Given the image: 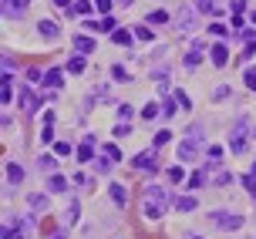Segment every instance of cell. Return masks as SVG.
<instances>
[{"instance_id": "6da1fadb", "label": "cell", "mask_w": 256, "mask_h": 239, "mask_svg": "<svg viewBox=\"0 0 256 239\" xmlns=\"http://www.w3.org/2000/svg\"><path fill=\"white\" fill-rule=\"evenodd\" d=\"M199 148H202V135H199V128H192L189 138L179 145V162H192V158L199 155Z\"/></svg>"}, {"instance_id": "7a4b0ae2", "label": "cell", "mask_w": 256, "mask_h": 239, "mask_svg": "<svg viewBox=\"0 0 256 239\" xmlns=\"http://www.w3.org/2000/svg\"><path fill=\"white\" fill-rule=\"evenodd\" d=\"M209 219H212L219 229H240V226H243V216L226 212V209H216V212H209Z\"/></svg>"}, {"instance_id": "3957f363", "label": "cell", "mask_w": 256, "mask_h": 239, "mask_svg": "<svg viewBox=\"0 0 256 239\" xmlns=\"http://www.w3.org/2000/svg\"><path fill=\"white\" fill-rule=\"evenodd\" d=\"M246 128H250V122H246V118H240V122H236V128H232V135H230V148L232 152H243L246 148Z\"/></svg>"}, {"instance_id": "277c9868", "label": "cell", "mask_w": 256, "mask_h": 239, "mask_svg": "<svg viewBox=\"0 0 256 239\" xmlns=\"http://www.w3.org/2000/svg\"><path fill=\"white\" fill-rule=\"evenodd\" d=\"M132 165H135V168H142V172H155V168H158V152H142V155H135V158H132Z\"/></svg>"}, {"instance_id": "5b68a950", "label": "cell", "mask_w": 256, "mask_h": 239, "mask_svg": "<svg viewBox=\"0 0 256 239\" xmlns=\"http://www.w3.org/2000/svg\"><path fill=\"white\" fill-rule=\"evenodd\" d=\"M17 101H20V108H24V112H38V108H40V98L30 88H20V98H17Z\"/></svg>"}, {"instance_id": "8992f818", "label": "cell", "mask_w": 256, "mask_h": 239, "mask_svg": "<svg viewBox=\"0 0 256 239\" xmlns=\"http://www.w3.org/2000/svg\"><path fill=\"white\" fill-rule=\"evenodd\" d=\"M94 135H84V142H81V148H78V162H91L94 158Z\"/></svg>"}, {"instance_id": "52a82bcc", "label": "cell", "mask_w": 256, "mask_h": 239, "mask_svg": "<svg viewBox=\"0 0 256 239\" xmlns=\"http://www.w3.org/2000/svg\"><path fill=\"white\" fill-rule=\"evenodd\" d=\"M209 58H212V64H216V68H226V61H230L226 44H212V48H209Z\"/></svg>"}, {"instance_id": "ba28073f", "label": "cell", "mask_w": 256, "mask_h": 239, "mask_svg": "<svg viewBox=\"0 0 256 239\" xmlns=\"http://www.w3.org/2000/svg\"><path fill=\"white\" fill-rule=\"evenodd\" d=\"M84 27H88V30H94V34H115V20H112V17H102V24L84 20Z\"/></svg>"}, {"instance_id": "9c48e42d", "label": "cell", "mask_w": 256, "mask_h": 239, "mask_svg": "<svg viewBox=\"0 0 256 239\" xmlns=\"http://www.w3.org/2000/svg\"><path fill=\"white\" fill-rule=\"evenodd\" d=\"M145 199H148V202H155V206H162V209L168 206L166 189H158V186H148V189H145Z\"/></svg>"}, {"instance_id": "30bf717a", "label": "cell", "mask_w": 256, "mask_h": 239, "mask_svg": "<svg viewBox=\"0 0 256 239\" xmlns=\"http://www.w3.org/2000/svg\"><path fill=\"white\" fill-rule=\"evenodd\" d=\"M27 4H30V0H4V10L10 14V17H20V14L27 10Z\"/></svg>"}, {"instance_id": "8fae6325", "label": "cell", "mask_w": 256, "mask_h": 239, "mask_svg": "<svg viewBox=\"0 0 256 239\" xmlns=\"http://www.w3.org/2000/svg\"><path fill=\"white\" fill-rule=\"evenodd\" d=\"M7 182H10V186H20V182H24V168L17 162H7Z\"/></svg>"}, {"instance_id": "7c38bea8", "label": "cell", "mask_w": 256, "mask_h": 239, "mask_svg": "<svg viewBox=\"0 0 256 239\" xmlns=\"http://www.w3.org/2000/svg\"><path fill=\"white\" fill-rule=\"evenodd\" d=\"M38 34H40V38H48V40H54V38H58V24H54V20H40Z\"/></svg>"}, {"instance_id": "4fadbf2b", "label": "cell", "mask_w": 256, "mask_h": 239, "mask_svg": "<svg viewBox=\"0 0 256 239\" xmlns=\"http://www.w3.org/2000/svg\"><path fill=\"white\" fill-rule=\"evenodd\" d=\"M74 50H81V54H91V50H94V40L84 38V34H74Z\"/></svg>"}, {"instance_id": "5bb4252c", "label": "cell", "mask_w": 256, "mask_h": 239, "mask_svg": "<svg viewBox=\"0 0 256 239\" xmlns=\"http://www.w3.org/2000/svg\"><path fill=\"white\" fill-rule=\"evenodd\" d=\"M10 81H14L10 74H4V84H0V101H4V104H10V98H14V84Z\"/></svg>"}, {"instance_id": "9a60e30c", "label": "cell", "mask_w": 256, "mask_h": 239, "mask_svg": "<svg viewBox=\"0 0 256 239\" xmlns=\"http://www.w3.org/2000/svg\"><path fill=\"white\" fill-rule=\"evenodd\" d=\"M132 38H135L132 30H115V34H112V40H115L118 48H132Z\"/></svg>"}, {"instance_id": "2e32d148", "label": "cell", "mask_w": 256, "mask_h": 239, "mask_svg": "<svg viewBox=\"0 0 256 239\" xmlns=\"http://www.w3.org/2000/svg\"><path fill=\"white\" fill-rule=\"evenodd\" d=\"M176 209H179V212H192V209H196V196H179V199H176Z\"/></svg>"}, {"instance_id": "e0dca14e", "label": "cell", "mask_w": 256, "mask_h": 239, "mask_svg": "<svg viewBox=\"0 0 256 239\" xmlns=\"http://www.w3.org/2000/svg\"><path fill=\"white\" fill-rule=\"evenodd\" d=\"M44 88H61V71H58V68H51V71L44 74Z\"/></svg>"}, {"instance_id": "ac0fdd59", "label": "cell", "mask_w": 256, "mask_h": 239, "mask_svg": "<svg viewBox=\"0 0 256 239\" xmlns=\"http://www.w3.org/2000/svg\"><path fill=\"white\" fill-rule=\"evenodd\" d=\"M108 192H112V199H115L118 206H128V192H125V186H118V182H115V186H112Z\"/></svg>"}, {"instance_id": "d6986e66", "label": "cell", "mask_w": 256, "mask_h": 239, "mask_svg": "<svg viewBox=\"0 0 256 239\" xmlns=\"http://www.w3.org/2000/svg\"><path fill=\"white\" fill-rule=\"evenodd\" d=\"M24 232H27V226H24V222H17V226H7V229H4V239H20Z\"/></svg>"}, {"instance_id": "ffe728a7", "label": "cell", "mask_w": 256, "mask_h": 239, "mask_svg": "<svg viewBox=\"0 0 256 239\" xmlns=\"http://www.w3.org/2000/svg\"><path fill=\"white\" fill-rule=\"evenodd\" d=\"M243 186L250 189V196L256 199V162H253V168H250V176H243Z\"/></svg>"}, {"instance_id": "44dd1931", "label": "cell", "mask_w": 256, "mask_h": 239, "mask_svg": "<svg viewBox=\"0 0 256 239\" xmlns=\"http://www.w3.org/2000/svg\"><path fill=\"white\" fill-rule=\"evenodd\" d=\"M48 189H51V192H64V189H68V178H64V176H51Z\"/></svg>"}, {"instance_id": "7402d4cb", "label": "cell", "mask_w": 256, "mask_h": 239, "mask_svg": "<svg viewBox=\"0 0 256 239\" xmlns=\"http://www.w3.org/2000/svg\"><path fill=\"white\" fill-rule=\"evenodd\" d=\"M162 212H166L162 206H155V202H148V199H145V219H158Z\"/></svg>"}, {"instance_id": "603a6c76", "label": "cell", "mask_w": 256, "mask_h": 239, "mask_svg": "<svg viewBox=\"0 0 256 239\" xmlns=\"http://www.w3.org/2000/svg\"><path fill=\"white\" fill-rule=\"evenodd\" d=\"M68 71H71V74H81V71H84V58H71V61H68Z\"/></svg>"}, {"instance_id": "cb8c5ba5", "label": "cell", "mask_w": 256, "mask_h": 239, "mask_svg": "<svg viewBox=\"0 0 256 239\" xmlns=\"http://www.w3.org/2000/svg\"><path fill=\"white\" fill-rule=\"evenodd\" d=\"M199 61H202V50H199V48H192L189 54H186V64H189V68H196Z\"/></svg>"}, {"instance_id": "d4e9b609", "label": "cell", "mask_w": 256, "mask_h": 239, "mask_svg": "<svg viewBox=\"0 0 256 239\" xmlns=\"http://www.w3.org/2000/svg\"><path fill=\"white\" fill-rule=\"evenodd\" d=\"M155 114H162V108H158L155 101H152V104H145V108H142V118H148V122H152Z\"/></svg>"}, {"instance_id": "484cf974", "label": "cell", "mask_w": 256, "mask_h": 239, "mask_svg": "<svg viewBox=\"0 0 256 239\" xmlns=\"http://www.w3.org/2000/svg\"><path fill=\"white\" fill-rule=\"evenodd\" d=\"M166 20H168L166 10H152V14H148V24H166Z\"/></svg>"}, {"instance_id": "4316f807", "label": "cell", "mask_w": 256, "mask_h": 239, "mask_svg": "<svg viewBox=\"0 0 256 239\" xmlns=\"http://www.w3.org/2000/svg\"><path fill=\"white\" fill-rule=\"evenodd\" d=\"M40 168H44V172H54V168H58L54 155H40Z\"/></svg>"}, {"instance_id": "83f0119b", "label": "cell", "mask_w": 256, "mask_h": 239, "mask_svg": "<svg viewBox=\"0 0 256 239\" xmlns=\"http://www.w3.org/2000/svg\"><path fill=\"white\" fill-rule=\"evenodd\" d=\"M102 155H104V158H112V162H118V158H122L115 145H102Z\"/></svg>"}, {"instance_id": "f1b7e54d", "label": "cell", "mask_w": 256, "mask_h": 239, "mask_svg": "<svg viewBox=\"0 0 256 239\" xmlns=\"http://www.w3.org/2000/svg\"><path fill=\"white\" fill-rule=\"evenodd\" d=\"M78 216H81V206L71 202V206H68V222H78Z\"/></svg>"}, {"instance_id": "f546056e", "label": "cell", "mask_w": 256, "mask_h": 239, "mask_svg": "<svg viewBox=\"0 0 256 239\" xmlns=\"http://www.w3.org/2000/svg\"><path fill=\"white\" fill-rule=\"evenodd\" d=\"M243 81H246V88H250V91H256V71H253V68L243 74Z\"/></svg>"}, {"instance_id": "4dcf8cb0", "label": "cell", "mask_w": 256, "mask_h": 239, "mask_svg": "<svg viewBox=\"0 0 256 239\" xmlns=\"http://www.w3.org/2000/svg\"><path fill=\"white\" fill-rule=\"evenodd\" d=\"M196 10H202V14H212L216 7H212V0H196Z\"/></svg>"}, {"instance_id": "1f68e13d", "label": "cell", "mask_w": 256, "mask_h": 239, "mask_svg": "<svg viewBox=\"0 0 256 239\" xmlns=\"http://www.w3.org/2000/svg\"><path fill=\"white\" fill-rule=\"evenodd\" d=\"M168 135H172V132H155V148H162L168 142Z\"/></svg>"}, {"instance_id": "d6a6232c", "label": "cell", "mask_w": 256, "mask_h": 239, "mask_svg": "<svg viewBox=\"0 0 256 239\" xmlns=\"http://www.w3.org/2000/svg\"><path fill=\"white\" fill-rule=\"evenodd\" d=\"M209 30H212L216 38H226V34H230V27H226V24H212V27H209Z\"/></svg>"}, {"instance_id": "836d02e7", "label": "cell", "mask_w": 256, "mask_h": 239, "mask_svg": "<svg viewBox=\"0 0 256 239\" xmlns=\"http://www.w3.org/2000/svg\"><path fill=\"white\" fill-rule=\"evenodd\" d=\"M51 125H54V122H44V132H40V138H44V142L54 138V128H51Z\"/></svg>"}, {"instance_id": "e575fe53", "label": "cell", "mask_w": 256, "mask_h": 239, "mask_svg": "<svg viewBox=\"0 0 256 239\" xmlns=\"http://www.w3.org/2000/svg\"><path fill=\"white\" fill-rule=\"evenodd\" d=\"M230 10L236 14V17H240V14L246 10V0H232V4H230Z\"/></svg>"}, {"instance_id": "d590c367", "label": "cell", "mask_w": 256, "mask_h": 239, "mask_svg": "<svg viewBox=\"0 0 256 239\" xmlns=\"http://www.w3.org/2000/svg\"><path fill=\"white\" fill-rule=\"evenodd\" d=\"M172 98H176V104H179V108H189V94H182V91H176Z\"/></svg>"}, {"instance_id": "8d00e7d4", "label": "cell", "mask_w": 256, "mask_h": 239, "mask_svg": "<svg viewBox=\"0 0 256 239\" xmlns=\"http://www.w3.org/2000/svg\"><path fill=\"white\" fill-rule=\"evenodd\" d=\"M168 182H182V165H176V168H168Z\"/></svg>"}, {"instance_id": "74e56055", "label": "cell", "mask_w": 256, "mask_h": 239, "mask_svg": "<svg viewBox=\"0 0 256 239\" xmlns=\"http://www.w3.org/2000/svg\"><path fill=\"white\" fill-rule=\"evenodd\" d=\"M202 182H206V176H202V172H196V176L189 178V189H199V186H202Z\"/></svg>"}, {"instance_id": "f35d334b", "label": "cell", "mask_w": 256, "mask_h": 239, "mask_svg": "<svg viewBox=\"0 0 256 239\" xmlns=\"http://www.w3.org/2000/svg\"><path fill=\"white\" fill-rule=\"evenodd\" d=\"M94 165H98L102 172H108V168H112V158H104V155H98V158H94Z\"/></svg>"}, {"instance_id": "ab89813d", "label": "cell", "mask_w": 256, "mask_h": 239, "mask_svg": "<svg viewBox=\"0 0 256 239\" xmlns=\"http://www.w3.org/2000/svg\"><path fill=\"white\" fill-rule=\"evenodd\" d=\"M94 7H98V10L108 17V10H112V0H94Z\"/></svg>"}, {"instance_id": "60d3db41", "label": "cell", "mask_w": 256, "mask_h": 239, "mask_svg": "<svg viewBox=\"0 0 256 239\" xmlns=\"http://www.w3.org/2000/svg\"><path fill=\"white\" fill-rule=\"evenodd\" d=\"M135 38H138V40H152V30H148V27H138Z\"/></svg>"}, {"instance_id": "b9f144b4", "label": "cell", "mask_w": 256, "mask_h": 239, "mask_svg": "<svg viewBox=\"0 0 256 239\" xmlns=\"http://www.w3.org/2000/svg\"><path fill=\"white\" fill-rule=\"evenodd\" d=\"M118 118L128 122V118H132V104H122V108H118Z\"/></svg>"}, {"instance_id": "7bdbcfd3", "label": "cell", "mask_w": 256, "mask_h": 239, "mask_svg": "<svg viewBox=\"0 0 256 239\" xmlns=\"http://www.w3.org/2000/svg\"><path fill=\"white\" fill-rule=\"evenodd\" d=\"M209 158L219 162V158H222V148H219V145H209Z\"/></svg>"}, {"instance_id": "ee69618b", "label": "cell", "mask_w": 256, "mask_h": 239, "mask_svg": "<svg viewBox=\"0 0 256 239\" xmlns=\"http://www.w3.org/2000/svg\"><path fill=\"white\" fill-rule=\"evenodd\" d=\"M30 206H34V209H44L48 199H44V196H30Z\"/></svg>"}, {"instance_id": "f6af8a7d", "label": "cell", "mask_w": 256, "mask_h": 239, "mask_svg": "<svg viewBox=\"0 0 256 239\" xmlns=\"http://www.w3.org/2000/svg\"><path fill=\"white\" fill-rule=\"evenodd\" d=\"M112 74H115L118 81H128V71H125V68H122V64H118V68H112Z\"/></svg>"}, {"instance_id": "bcb514c9", "label": "cell", "mask_w": 256, "mask_h": 239, "mask_svg": "<svg viewBox=\"0 0 256 239\" xmlns=\"http://www.w3.org/2000/svg\"><path fill=\"white\" fill-rule=\"evenodd\" d=\"M162 114H166V118H168V114H176V98H172V101H166V104H162Z\"/></svg>"}, {"instance_id": "7dc6e473", "label": "cell", "mask_w": 256, "mask_h": 239, "mask_svg": "<svg viewBox=\"0 0 256 239\" xmlns=\"http://www.w3.org/2000/svg\"><path fill=\"white\" fill-rule=\"evenodd\" d=\"M74 10H78V14H88V10H91V4H88V0H78Z\"/></svg>"}, {"instance_id": "c3c4849f", "label": "cell", "mask_w": 256, "mask_h": 239, "mask_svg": "<svg viewBox=\"0 0 256 239\" xmlns=\"http://www.w3.org/2000/svg\"><path fill=\"white\" fill-rule=\"evenodd\" d=\"M54 152H58V155H68V152H71V145H68V142H58V145H54Z\"/></svg>"}, {"instance_id": "681fc988", "label": "cell", "mask_w": 256, "mask_h": 239, "mask_svg": "<svg viewBox=\"0 0 256 239\" xmlns=\"http://www.w3.org/2000/svg\"><path fill=\"white\" fill-rule=\"evenodd\" d=\"M179 24H182V27H189V24H192V14H189V10L179 14Z\"/></svg>"}, {"instance_id": "f907efd6", "label": "cell", "mask_w": 256, "mask_h": 239, "mask_svg": "<svg viewBox=\"0 0 256 239\" xmlns=\"http://www.w3.org/2000/svg\"><path fill=\"white\" fill-rule=\"evenodd\" d=\"M54 4H58V7H68V4H71V0H54Z\"/></svg>"}, {"instance_id": "816d5d0a", "label": "cell", "mask_w": 256, "mask_h": 239, "mask_svg": "<svg viewBox=\"0 0 256 239\" xmlns=\"http://www.w3.org/2000/svg\"><path fill=\"white\" fill-rule=\"evenodd\" d=\"M118 4H122V7H132V0H118Z\"/></svg>"}, {"instance_id": "f5cc1de1", "label": "cell", "mask_w": 256, "mask_h": 239, "mask_svg": "<svg viewBox=\"0 0 256 239\" xmlns=\"http://www.w3.org/2000/svg\"><path fill=\"white\" fill-rule=\"evenodd\" d=\"M250 20H253V24H256V10H253V14H250Z\"/></svg>"}, {"instance_id": "db71d44e", "label": "cell", "mask_w": 256, "mask_h": 239, "mask_svg": "<svg viewBox=\"0 0 256 239\" xmlns=\"http://www.w3.org/2000/svg\"><path fill=\"white\" fill-rule=\"evenodd\" d=\"M196 239H202V236H196Z\"/></svg>"}]
</instances>
